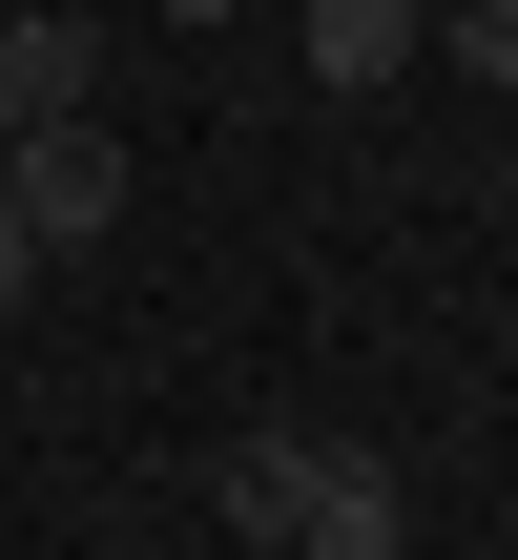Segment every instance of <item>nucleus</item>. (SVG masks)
I'll list each match as a JSON object with an SVG mask.
<instances>
[{
    "label": "nucleus",
    "instance_id": "f257e3e1",
    "mask_svg": "<svg viewBox=\"0 0 518 560\" xmlns=\"http://www.w3.org/2000/svg\"><path fill=\"white\" fill-rule=\"evenodd\" d=\"M0 208H21L42 270H83V249L125 229V145H104V125H42V145H0Z\"/></svg>",
    "mask_w": 518,
    "mask_h": 560
},
{
    "label": "nucleus",
    "instance_id": "f03ea898",
    "mask_svg": "<svg viewBox=\"0 0 518 560\" xmlns=\"http://www.w3.org/2000/svg\"><path fill=\"white\" fill-rule=\"evenodd\" d=\"M42 125H104V21L83 0H0V145Z\"/></svg>",
    "mask_w": 518,
    "mask_h": 560
},
{
    "label": "nucleus",
    "instance_id": "7ed1b4c3",
    "mask_svg": "<svg viewBox=\"0 0 518 560\" xmlns=\"http://www.w3.org/2000/svg\"><path fill=\"white\" fill-rule=\"evenodd\" d=\"M291 560H415V499H395L374 436H311V520H291Z\"/></svg>",
    "mask_w": 518,
    "mask_h": 560
},
{
    "label": "nucleus",
    "instance_id": "20e7f679",
    "mask_svg": "<svg viewBox=\"0 0 518 560\" xmlns=\"http://www.w3.org/2000/svg\"><path fill=\"white\" fill-rule=\"evenodd\" d=\"M415 42H436V0H311V83H332V104L415 83Z\"/></svg>",
    "mask_w": 518,
    "mask_h": 560
},
{
    "label": "nucleus",
    "instance_id": "39448f33",
    "mask_svg": "<svg viewBox=\"0 0 518 560\" xmlns=\"http://www.w3.org/2000/svg\"><path fill=\"white\" fill-rule=\"evenodd\" d=\"M208 520H228V540H291V520H311V436H228V457H208Z\"/></svg>",
    "mask_w": 518,
    "mask_h": 560
},
{
    "label": "nucleus",
    "instance_id": "423d86ee",
    "mask_svg": "<svg viewBox=\"0 0 518 560\" xmlns=\"http://www.w3.org/2000/svg\"><path fill=\"white\" fill-rule=\"evenodd\" d=\"M415 62H457V83H498V104H518V0H457V21H436Z\"/></svg>",
    "mask_w": 518,
    "mask_h": 560
},
{
    "label": "nucleus",
    "instance_id": "0eeeda50",
    "mask_svg": "<svg viewBox=\"0 0 518 560\" xmlns=\"http://www.w3.org/2000/svg\"><path fill=\"white\" fill-rule=\"evenodd\" d=\"M21 291H42V249H21V208H0V312H21Z\"/></svg>",
    "mask_w": 518,
    "mask_h": 560
},
{
    "label": "nucleus",
    "instance_id": "6e6552de",
    "mask_svg": "<svg viewBox=\"0 0 518 560\" xmlns=\"http://www.w3.org/2000/svg\"><path fill=\"white\" fill-rule=\"evenodd\" d=\"M166 21H249V0H166Z\"/></svg>",
    "mask_w": 518,
    "mask_h": 560
}]
</instances>
